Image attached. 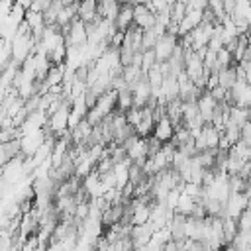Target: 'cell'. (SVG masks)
<instances>
[{"mask_svg":"<svg viewBox=\"0 0 251 251\" xmlns=\"http://www.w3.org/2000/svg\"><path fill=\"white\" fill-rule=\"evenodd\" d=\"M122 147H124V151H126V159L131 163V165H137V167H141L143 163H145V159L149 157V147H147V137L143 139V137H137L135 133L133 135H129L124 143H122Z\"/></svg>","mask_w":251,"mask_h":251,"instance_id":"1","label":"cell"},{"mask_svg":"<svg viewBox=\"0 0 251 251\" xmlns=\"http://www.w3.org/2000/svg\"><path fill=\"white\" fill-rule=\"evenodd\" d=\"M25 176H29V175L24 171V157H14V159H10V161L0 169V178H2L6 184H10V186L18 184V182L24 180Z\"/></svg>","mask_w":251,"mask_h":251,"instance_id":"2","label":"cell"},{"mask_svg":"<svg viewBox=\"0 0 251 251\" xmlns=\"http://www.w3.org/2000/svg\"><path fill=\"white\" fill-rule=\"evenodd\" d=\"M69 102H63L59 106V110H55L51 116H47V126L45 129L53 133V137H61L67 131V120H69Z\"/></svg>","mask_w":251,"mask_h":251,"instance_id":"3","label":"cell"},{"mask_svg":"<svg viewBox=\"0 0 251 251\" xmlns=\"http://www.w3.org/2000/svg\"><path fill=\"white\" fill-rule=\"evenodd\" d=\"M47 139V129H37V131H31V133H25L22 137H18V145H20V153L24 157H33V153L45 143Z\"/></svg>","mask_w":251,"mask_h":251,"instance_id":"4","label":"cell"},{"mask_svg":"<svg viewBox=\"0 0 251 251\" xmlns=\"http://www.w3.org/2000/svg\"><path fill=\"white\" fill-rule=\"evenodd\" d=\"M247 192H231L227 196V200L224 202L222 208V218H229V220H237V216L247 208Z\"/></svg>","mask_w":251,"mask_h":251,"instance_id":"5","label":"cell"},{"mask_svg":"<svg viewBox=\"0 0 251 251\" xmlns=\"http://www.w3.org/2000/svg\"><path fill=\"white\" fill-rule=\"evenodd\" d=\"M176 45V37L175 35H169L165 33L163 37H159L153 45V55H155V61L157 63H167L173 55V49Z\"/></svg>","mask_w":251,"mask_h":251,"instance_id":"6","label":"cell"},{"mask_svg":"<svg viewBox=\"0 0 251 251\" xmlns=\"http://www.w3.org/2000/svg\"><path fill=\"white\" fill-rule=\"evenodd\" d=\"M173 133H175V126L171 124V120L167 116L159 118L155 124H153V131H151V137L155 141H159L161 145L163 143H169L173 139Z\"/></svg>","mask_w":251,"mask_h":251,"instance_id":"7","label":"cell"},{"mask_svg":"<svg viewBox=\"0 0 251 251\" xmlns=\"http://www.w3.org/2000/svg\"><path fill=\"white\" fill-rule=\"evenodd\" d=\"M196 106H198V116L204 124H210L214 112L218 110V102L212 98L210 92H202L198 98H196Z\"/></svg>","mask_w":251,"mask_h":251,"instance_id":"8","label":"cell"},{"mask_svg":"<svg viewBox=\"0 0 251 251\" xmlns=\"http://www.w3.org/2000/svg\"><path fill=\"white\" fill-rule=\"evenodd\" d=\"M153 24H155V16L145 8V4H133V20H131V25H135L141 31H145Z\"/></svg>","mask_w":251,"mask_h":251,"instance_id":"9","label":"cell"},{"mask_svg":"<svg viewBox=\"0 0 251 251\" xmlns=\"http://www.w3.org/2000/svg\"><path fill=\"white\" fill-rule=\"evenodd\" d=\"M202 16H204V12H196V10H186L184 12V16H182V20L176 24V35H186V33H190L196 25H200V22H202Z\"/></svg>","mask_w":251,"mask_h":251,"instance_id":"10","label":"cell"},{"mask_svg":"<svg viewBox=\"0 0 251 251\" xmlns=\"http://www.w3.org/2000/svg\"><path fill=\"white\" fill-rule=\"evenodd\" d=\"M129 165L131 163L127 159H122V161H118V163L112 165V175H114V180H116V190H122L129 182V176H127Z\"/></svg>","mask_w":251,"mask_h":251,"instance_id":"11","label":"cell"},{"mask_svg":"<svg viewBox=\"0 0 251 251\" xmlns=\"http://www.w3.org/2000/svg\"><path fill=\"white\" fill-rule=\"evenodd\" d=\"M131 20H133V4H120V12L114 20L116 31H126L127 27H131Z\"/></svg>","mask_w":251,"mask_h":251,"instance_id":"12","label":"cell"},{"mask_svg":"<svg viewBox=\"0 0 251 251\" xmlns=\"http://www.w3.org/2000/svg\"><path fill=\"white\" fill-rule=\"evenodd\" d=\"M120 12V4L116 0H104L100 4H96V16L102 18V20H108V22H114L116 16Z\"/></svg>","mask_w":251,"mask_h":251,"instance_id":"13","label":"cell"},{"mask_svg":"<svg viewBox=\"0 0 251 251\" xmlns=\"http://www.w3.org/2000/svg\"><path fill=\"white\" fill-rule=\"evenodd\" d=\"M96 4H98V2H94V0L80 2L78 8H76V18H78L80 22H84V24L94 22V20L98 18V16H96Z\"/></svg>","mask_w":251,"mask_h":251,"instance_id":"14","label":"cell"},{"mask_svg":"<svg viewBox=\"0 0 251 251\" xmlns=\"http://www.w3.org/2000/svg\"><path fill=\"white\" fill-rule=\"evenodd\" d=\"M249 118V110H243V108H235V106H229L227 108V124H231V126H235L237 129L245 124V122H249L247 120Z\"/></svg>","mask_w":251,"mask_h":251,"instance_id":"15","label":"cell"},{"mask_svg":"<svg viewBox=\"0 0 251 251\" xmlns=\"http://www.w3.org/2000/svg\"><path fill=\"white\" fill-rule=\"evenodd\" d=\"M194 204H196V200H194V198H190L188 194H184V192L180 190V194H178V200H176V208H175V214H180V216L188 218V216L192 214V210H194Z\"/></svg>","mask_w":251,"mask_h":251,"instance_id":"16","label":"cell"},{"mask_svg":"<svg viewBox=\"0 0 251 251\" xmlns=\"http://www.w3.org/2000/svg\"><path fill=\"white\" fill-rule=\"evenodd\" d=\"M235 82V65L233 67H226V69H218V86L224 90H229Z\"/></svg>","mask_w":251,"mask_h":251,"instance_id":"17","label":"cell"},{"mask_svg":"<svg viewBox=\"0 0 251 251\" xmlns=\"http://www.w3.org/2000/svg\"><path fill=\"white\" fill-rule=\"evenodd\" d=\"M155 63H157V61H155L153 49H145V51H141V73H143V75H145Z\"/></svg>","mask_w":251,"mask_h":251,"instance_id":"18","label":"cell"},{"mask_svg":"<svg viewBox=\"0 0 251 251\" xmlns=\"http://www.w3.org/2000/svg\"><path fill=\"white\" fill-rule=\"evenodd\" d=\"M235 226H237V231H249V226H251V214H249V208H245V210L237 216Z\"/></svg>","mask_w":251,"mask_h":251,"instance_id":"19","label":"cell"},{"mask_svg":"<svg viewBox=\"0 0 251 251\" xmlns=\"http://www.w3.org/2000/svg\"><path fill=\"white\" fill-rule=\"evenodd\" d=\"M12 61V45L6 41H0V71Z\"/></svg>","mask_w":251,"mask_h":251,"instance_id":"20","label":"cell"},{"mask_svg":"<svg viewBox=\"0 0 251 251\" xmlns=\"http://www.w3.org/2000/svg\"><path fill=\"white\" fill-rule=\"evenodd\" d=\"M49 0H37V2H31V6H29V10L27 12H35V14H43L47 8H49Z\"/></svg>","mask_w":251,"mask_h":251,"instance_id":"21","label":"cell"}]
</instances>
